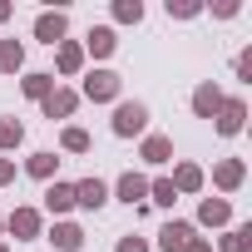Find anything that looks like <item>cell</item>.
I'll list each match as a JSON object with an SVG mask.
<instances>
[{"label": "cell", "mask_w": 252, "mask_h": 252, "mask_svg": "<svg viewBox=\"0 0 252 252\" xmlns=\"http://www.w3.org/2000/svg\"><path fill=\"white\" fill-rule=\"evenodd\" d=\"M109 129H114L119 139H144V134H149V104H139V99H119Z\"/></svg>", "instance_id": "obj_1"}, {"label": "cell", "mask_w": 252, "mask_h": 252, "mask_svg": "<svg viewBox=\"0 0 252 252\" xmlns=\"http://www.w3.org/2000/svg\"><path fill=\"white\" fill-rule=\"evenodd\" d=\"M119 89H124V79L114 69H89L79 99H89V104H119Z\"/></svg>", "instance_id": "obj_2"}, {"label": "cell", "mask_w": 252, "mask_h": 252, "mask_svg": "<svg viewBox=\"0 0 252 252\" xmlns=\"http://www.w3.org/2000/svg\"><path fill=\"white\" fill-rule=\"evenodd\" d=\"M5 232H10L15 242H30V237H40V232H45V218H40V208H10V213H5Z\"/></svg>", "instance_id": "obj_3"}, {"label": "cell", "mask_w": 252, "mask_h": 252, "mask_svg": "<svg viewBox=\"0 0 252 252\" xmlns=\"http://www.w3.org/2000/svg\"><path fill=\"white\" fill-rule=\"evenodd\" d=\"M242 124H247V99H237V94L222 99V109L213 114V129H218L222 139H237V134H242Z\"/></svg>", "instance_id": "obj_4"}, {"label": "cell", "mask_w": 252, "mask_h": 252, "mask_svg": "<svg viewBox=\"0 0 252 252\" xmlns=\"http://www.w3.org/2000/svg\"><path fill=\"white\" fill-rule=\"evenodd\" d=\"M109 193H114L119 203H129V208H134V203L144 208V198H149V173H139V168H129V173H119Z\"/></svg>", "instance_id": "obj_5"}, {"label": "cell", "mask_w": 252, "mask_h": 252, "mask_svg": "<svg viewBox=\"0 0 252 252\" xmlns=\"http://www.w3.org/2000/svg\"><path fill=\"white\" fill-rule=\"evenodd\" d=\"M64 35H69V15H64V10H40V15H35V40H40V45L55 50Z\"/></svg>", "instance_id": "obj_6"}, {"label": "cell", "mask_w": 252, "mask_h": 252, "mask_svg": "<svg viewBox=\"0 0 252 252\" xmlns=\"http://www.w3.org/2000/svg\"><path fill=\"white\" fill-rule=\"evenodd\" d=\"M40 109H45V119H74V109H79V89L55 84V89L40 99Z\"/></svg>", "instance_id": "obj_7"}, {"label": "cell", "mask_w": 252, "mask_h": 252, "mask_svg": "<svg viewBox=\"0 0 252 252\" xmlns=\"http://www.w3.org/2000/svg\"><path fill=\"white\" fill-rule=\"evenodd\" d=\"M242 183H247V163L242 158H218L213 163V188L218 193H237Z\"/></svg>", "instance_id": "obj_8"}, {"label": "cell", "mask_w": 252, "mask_h": 252, "mask_svg": "<svg viewBox=\"0 0 252 252\" xmlns=\"http://www.w3.org/2000/svg\"><path fill=\"white\" fill-rule=\"evenodd\" d=\"M104 203H109V183H104V178H94V173H89V178H79V183H74V208L99 213Z\"/></svg>", "instance_id": "obj_9"}, {"label": "cell", "mask_w": 252, "mask_h": 252, "mask_svg": "<svg viewBox=\"0 0 252 252\" xmlns=\"http://www.w3.org/2000/svg\"><path fill=\"white\" fill-rule=\"evenodd\" d=\"M193 237H198V227H193V222H183V218H168V222L158 227V252H183Z\"/></svg>", "instance_id": "obj_10"}, {"label": "cell", "mask_w": 252, "mask_h": 252, "mask_svg": "<svg viewBox=\"0 0 252 252\" xmlns=\"http://www.w3.org/2000/svg\"><path fill=\"white\" fill-rule=\"evenodd\" d=\"M139 158H144L149 168H163V163L173 158V139H168V134H144V144H139Z\"/></svg>", "instance_id": "obj_11"}, {"label": "cell", "mask_w": 252, "mask_h": 252, "mask_svg": "<svg viewBox=\"0 0 252 252\" xmlns=\"http://www.w3.org/2000/svg\"><path fill=\"white\" fill-rule=\"evenodd\" d=\"M232 222V203L227 198H203L198 203V222L193 227H227Z\"/></svg>", "instance_id": "obj_12"}, {"label": "cell", "mask_w": 252, "mask_h": 252, "mask_svg": "<svg viewBox=\"0 0 252 252\" xmlns=\"http://www.w3.org/2000/svg\"><path fill=\"white\" fill-rule=\"evenodd\" d=\"M119 50V35H114V25H94L89 35H84V55H94V60H109Z\"/></svg>", "instance_id": "obj_13"}, {"label": "cell", "mask_w": 252, "mask_h": 252, "mask_svg": "<svg viewBox=\"0 0 252 252\" xmlns=\"http://www.w3.org/2000/svg\"><path fill=\"white\" fill-rule=\"evenodd\" d=\"M222 99H227V94H222L213 79H203V84L193 89V114H198V119H213V114L222 109Z\"/></svg>", "instance_id": "obj_14"}, {"label": "cell", "mask_w": 252, "mask_h": 252, "mask_svg": "<svg viewBox=\"0 0 252 252\" xmlns=\"http://www.w3.org/2000/svg\"><path fill=\"white\" fill-rule=\"evenodd\" d=\"M50 242H55V252H79V247H84V227L69 222V218H60V222L50 227Z\"/></svg>", "instance_id": "obj_15"}, {"label": "cell", "mask_w": 252, "mask_h": 252, "mask_svg": "<svg viewBox=\"0 0 252 252\" xmlns=\"http://www.w3.org/2000/svg\"><path fill=\"white\" fill-rule=\"evenodd\" d=\"M55 69L60 74H79L84 69V45L79 40H60L55 45Z\"/></svg>", "instance_id": "obj_16"}, {"label": "cell", "mask_w": 252, "mask_h": 252, "mask_svg": "<svg viewBox=\"0 0 252 252\" xmlns=\"http://www.w3.org/2000/svg\"><path fill=\"white\" fill-rule=\"evenodd\" d=\"M168 183H173V193H178V198H183V193H203V183H208V173H203V168H198V163H178V168H173V178H168Z\"/></svg>", "instance_id": "obj_17"}, {"label": "cell", "mask_w": 252, "mask_h": 252, "mask_svg": "<svg viewBox=\"0 0 252 252\" xmlns=\"http://www.w3.org/2000/svg\"><path fill=\"white\" fill-rule=\"evenodd\" d=\"M45 208H50V213H55V222H60V218L74 208V183H60V178H55V183L45 188Z\"/></svg>", "instance_id": "obj_18"}, {"label": "cell", "mask_w": 252, "mask_h": 252, "mask_svg": "<svg viewBox=\"0 0 252 252\" xmlns=\"http://www.w3.org/2000/svg\"><path fill=\"white\" fill-rule=\"evenodd\" d=\"M25 173H30V178H40V183H55L60 158H55L50 149H40V154H30V158H25Z\"/></svg>", "instance_id": "obj_19"}, {"label": "cell", "mask_w": 252, "mask_h": 252, "mask_svg": "<svg viewBox=\"0 0 252 252\" xmlns=\"http://www.w3.org/2000/svg\"><path fill=\"white\" fill-rule=\"evenodd\" d=\"M218 252H252V222H237L218 237Z\"/></svg>", "instance_id": "obj_20"}, {"label": "cell", "mask_w": 252, "mask_h": 252, "mask_svg": "<svg viewBox=\"0 0 252 252\" xmlns=\"http://www.w3.org/2000/svg\"><path fill=\"white\" fill-rule=\"evenodd\" d=\"M50 89H55V74H50V69H30V74L20 79V94H25V99H45Z\"/></svg>", "instance_id": "obj_21"}, {"label": "cell", "mask_w": 252, "mask_h": 252, "mask_svg": "<svg viewBox=\"0 0 252 252\" xmlns=\"http://www.w3.org/2000/svg\"><path fill=\"white\" fill-rule=\"evenodd\" d=\"M25 69V45L20 40H0V74H20Z\"/></svg>", "instance_id": "obj_22"}, {"label": "cell", "mask_w": 252, "mask_h": 252, "mask_svg": "<svg viewBox=\"0 0 252 252\" xmlns=\"http://www.w3.org/2000/svg\"><path fill=\"white\" fill-rule=\"evenodd\" d=\"M60 149H64V154H89L94 139L79 129V124H64V129H60Z\"/></svg>", "instance_id": "obj_23"}, {"label": "cell", "mask_w": 252, "mask_h": 252, "mask_svg": "<svg viewBox=\"0 0 252 252\" xmlns=\"http://www.w3.org/2000/svg\"><path fill=\"white\" fill-rule=\"evenodd\" d=\"M25 144V124L20 119H0V154H15Z\"/></svg>", "instance_id": "obj_24"}, {"label": "cell", "mask_w": 252, "mask_h": 252, "mask_svg": "<svg viewBox=\"0 0 252 252\" xmlns=\"http://www.w3.org/2000/svg\"><path fill=\"white\" fill-rule=\"evenodd\" d=\"M114 20L119 25H139L144 20V0H114Z\"/></svg>", "instance_id": "obj_25"}, {"label": "cell", "mask_w": 252, "mask_h": 252, "mask_svg": "<svg viewBox=\"0 0 252 252\" xmlns=\"http://www.w3.org/2000/svg\"><path fill=\"white\" fill-rule=\"evenodd\" d=\"M149 203H158V208H173V203H178L173 183H168V178H149Z\"/></svg>", "instance_id": "obj_26"}, {"label": "cell", "mask_w": 252, "mask_h": 252, "mask_svg": "<svg viewBox=\"0 0 252 252\" xmlns=\"http://www.w3.org/2000/svg\"><path fill=\"white\" fill-rule=\"evenodd\" d=\"M203 0H168V20H198Z\"/></svg>", "instance_id": "obj_27"}, {"label": "cell", "mask_w": 252, "mask_h": 252, "mask_svg": "<svg viewBox=\"0 0 252 252\" xmlns=\"http://www.w3.org/2000/svg\"><path fill=\"white\" fill-rule=\"evenodd\" d=\"M232 69H237V79H242V84H252V50H242Z\"/></svg>", "instance_id": "obj_28"}, {"label": "cell", "mask_w": 252, "mask_h": 252, "mask_svg": "<svg viewBox=\"0 0 252 252\" xmlns=\"http://www.w3.org/2000/svg\"><path fill=\"white\" fill-rule=\"evenodd\" d=\"M213 15H218V20H232V15H242V5H237V0H218Z\"/></svg>", "instance_id": "obj_29"}, {"label": "cell", "mask_w": 252, "mask_h": 252, "mask_svg": "<svg viewBox=\"0 0 252 252\" xmlns=\"http://www.w3.org/2000/svg\"><path fill=\"white\" fill-rule=\"evenodd\" d=\"M114 252H149V242H144V237H134V232H129V237H119V247H114Z\"/></svg>", "instance_id": "obj_30"}, {"label": "cell", "mask_w": 252, "mask_h": 252, "mask_svg": "<svg viewBox=\"0 0 252 252\" xmlns=\"http://www.w3.org/2000/svg\"><path fill=\"white\" fill-rule=\"evenodd\" d=\"M10 183H15V163H10V158H0V188H10Z\"/></svg>", "instance_id": "obj_31"}, {"label": "cell", "mask_w": 252, "mask_h": 252, "mask_svg": "<svg viewBox=\"0 0 252 252\" xmlns=\"http://www.w3.org/2000/svg\"><path fill=\"white\" fill-rule=\"evenodd\" d=\"M183 252H213V242H208V237H193V242H188Z\"/></svg>", "instance_id": "obj_32"}, {"label": "cell", "mask_w": 252, "mask_h": 252, "mask_svg": "<svg viewBox=\"0 0 252 252\" xmlns=\"http://www.w3.org/2000/svg\"><path fill=\"white\" fill-rule=\"evenodd\" d=\"M10 15H15V5H10V0H0V25H5Z\"/></svg>", "instance_id": "obj_33"}, {"label": "cell", "mask_w": 252, "mask_h": 252, "mask_svg": "<svg viewBox=\"0 0 252 252\" xmlns=\"http://www.w3.org/2000/svg\"><path fill=\"white\" fill-rule=\"evenodd\" d=\"M0 252H10V242H5V237H0Z\"/></svg>", "instance_id": "obj_34"}, {"label": "cell", "mask_w": 252, "mask_h": 252, "mask_svg": "<svg viewBox=\"0 0 252 252\" xmlns=\"http://www.w3.org/2000/svg\"><path fill=\"white\" fill-rule=\"evenodd\" d=\"M0 232H5V213H0Z\"/></svg>", "instance_id": "obj_35"}]
</instances>
